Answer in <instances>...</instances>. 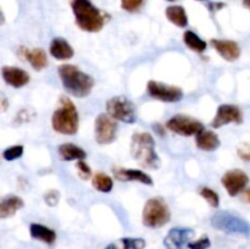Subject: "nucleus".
<instances>
[{
	"label": "nucleus",
	"mask_w": 250,
	"mask_h": 249,
	"mask_svg": "<svg viewBox=\"0 0 250 249\" xmlns=\"http://www.w3.org/2000/svg\"><path fill=\"white\" fill-rule=\"evenodd\" d=\"M71 7L77 26L82 31L95 33L102 31L106 23V14L98 9L90 0H72Z\"/></svg>",
	"instance_id": "nucleus-1"
},
{
	"label": "nucleus",
	"mask_w": 250,
	"mask_h": 249,
	"mask_svg": "<svg viewBox=\"0 0 250 249\" xmlns=\"http://www.w3.org/2000/svg\"><path fill=\"white\" fill-rule=\"evenodd\" d=\"M59 76L63 88L68 94L76 98H84L90 94L94 87V80L92 76L81 71L75 65H61L59 67Z\"/></svg>",
	"instance_id": "nucleus-2"
},
{
	"label": "nucleus",
	"mask_w": 250,
	"mask_h": 249,
	"mask_svg": "<svg viewBox=\"0 0 250 249\" xmlns=\"http://www.w3.org/2000/svg\"><path fill=\"white\" fill-rule=\"evenodd\" d=\"M131 155L146 168L155 170L160 167V158L155 151V141L148 132H137L131 139Z\"/></svg>",
	"instance_id": "nucleus-3"
},
{
	"label": "nucleus",
	"mask_w": 250,
	"mask_h": 249,
	"mask_svg": "<svg viewBox=\"0 0 250 249\" xmlns=\"http://www.w3.org/2000/svg\"><path fill=\"white\" fill-rule=\"evenodd\" d=\"M51 126L55 132L66 136H73L78 132L80 117L75 104L70 98L62 97L59 100V107L51 116Z\"/></svg>",
	"instance_id": "nucleus-4"
},
{
	"label": "nucleus",
	"mask_w": 250,
	"mask_h": 249,
	"mask_svg": "<svg viewBox=\"0 0 250 249\" xmlns=\"http://www.w3.org/2000/svg\"><path fill=\"white\" fill-rule=\"evenodd\" d=\"M171 220V212L165 200L161 198H151L146 203L142 214L144 226L149 228H159L165 226Z\"/></svg>",
	"instance_id": "nucleus-5"
},
{
	"label": "nucleus",
	"mask_w": 250,
	"mask_h": 249,
	"mask_svg": "<svg viewBox=\"0 0 250 249\" xmlns=\"http://www.w3.org/2000/svg\"><path fill=\"white\" fill-rule=\"evenodd\" d=\"M211 225L216 229L224 231L225 233L241 236L250 234V225L248 222L229 211H220L215 214L211 219Z\"/></svg>",
	"instance_id": "nucleus-6"
},
{
	"label": "nucleus",
	"mask_w": 250,
	"mask_h": 249,
	"mask_svg": "<svg viewBox=\"0 0 250 249\" xmlns=\"http://www.w3.org/2000/svg\"><path fill=\"white\" fill-rule=\"evenodd\" d=\"M106 112L115 121L125 122V124H134L137 121L134 104L122 95H117L107 100Z\"/></svg>",
	"instance_id": "nucleus-7"
},
{
	"label": "nucleus",
	"mask_w": 250,
	"mask_h": 249,
	"mask_svg": "<svg viewBox=\"0 0 250 249\" xmlns=\"http://www.w3.org/2000/svg\"><path fill=\"white\" fill-rule=\"evenodd\" d=\"M166 127L173 133L185 137L195 136L204 129V124L202 122L193 119V117L187 116V115L181 114L171 117L166 124Z\"/></svg>",
	"instance_id": "nucleus-8"
},
{
	"label": "nucleus",
	"mask_w": 250,
	"mask_h": 249,
	"mask_svg": "<svg viewBox=\"0 0 250 249\" xmlns=\"http://www.w3.org/2000/svg\"><path fill=\"white\" fill-rule=\"evenodd\" d=\"M146 92L151 98L164 103H177L183 98V90L180 87L165 84L158 81H149Z\"/></svg>",
	"instance_id": "nucleus-9"
},
{
	"label": "nucleus",
	"mask_w": 250,
	"mask_h": 249,
	"mask_svg": "<svg viewBox=\"0 0 250 249\" xmlns=\"http://www.w3.org/2000/svg\"><path fill=\"white\" fill-rule=\"evenodd\" d=\"M117 124L109 115L100 114L94 122L95 141L100 145H107L116 139Z\"/></svg>",
	"instance_id": "nucleus-10"
},
{
	"label": "nucleus",
	"mask_w": 250,
	"mask_h": 249,
	"mask_svg": "<svg viewBox=\"0 0 250 249\" xmlns=\"http://www.w3.org/2000/svg\"><path fill=\"white\" fill-rule=\"evenodd\" d=\"M221 182L227 193L231 197H236L246 189L247 185L249 183V177L244 171L234 168V170H229L225 173Z\"/></svg>",
	"instance_id": "nucleus-11"
},
{
	"label": "nucleus",
	"mask_w": 250,
	"mask_h": 249,
	"mask_svg": "<svg viewBox=\"0 0 250 249\" xmlns=\"http://www.w3.org/2000/svg\"><path fill=\"white\" fill-rule=\"evenodd\" d=\"M231 122H233V124H242L243 122V114H242L241 109L236 105L231 104L220 105L216 116L211 122V126L214 128H220L225 124H231Z\"/></svg>",
	"instance_id": "nucleus-12"
},
{
	"label": "nucleus",
	"mask_w": 250,
	"mask_h": 249,
	"mask_svg": "<svg viewBox=\"0 0 250 249\" xmlns=\"http://www.w3.org/2000/svg\"><path fill=\"white\" fill-rule=\"evenodd\" d=\"M194 236V231L188 227H175L170 229L164 239L166 249H186L190 239Z\"/></svg>",
	"instance_id": "nucleus-13"
},
{
	"label": "nucleus",
	"mask_w": 250,
	"mask_h": 249,
	"mask_svg": "<svg viewBox=\"0 0 250 249\" xmlns=\"http://www.w3.org/2000/svg\"><path fill=\"white\" fill-rule=\"evenodd\" d=\"M2 80L12 88H22L29 82V75L27 71L15 66H4L1 68Z\"/></svg>",
	"instance_id": "nucleus-14"
},
{
	"label": "nucleus",
	"mask_w": 250,
	"mask_h": 249,
	"mask_svg": "<svg viewBox=\"0 0 250 249\" xmlns=\"http://www.w3.org/2000/svg\"><path fill=\"white\" fill-rule=\"evenodd\" d=\"M115 177L121 182H128V181H138L146 186H153V178L149 175L144 173L143 171L136 170V168H124V167H114L112 168Z\"/></svg>",
	"instance_id": "nucleus-15"
},
{
	"label": "nucleus",
	"mask_w": 250,
	"mask_h": 249,
	"mask_svg": "<svg viewBox=\"0 0 250 249\" xmlns=\"http://www.w3.org/2000/svg\"><path fill=\"white\" fill-rule=\"evenodd\" d=\"M211 45L226 61H236L241 56V48L233 41L212 39Z\"/></svg>",
	"instance_id": "nucleus-16"
},
{
	"label": "nucleus",
	"mask_w": 250,
	"mask_h": 249,
	"mask_svg": "<svg viewBox=\"0 0 250 249\" xmlns=\"http://www.w3.org/2000/svg\"><path fill=\"white\" fill-rule=\"evenodd\" d=\"M49 53L53 58H55L56 60H70L75 55V50L71 46V44L68 43L66 39L60 38H54L51 41L50 46H49Z\"/></svg>",
	"instance_id": "nucleus-17"
},
{
	"label": "nucleus",
	"mask_w": 250,
	"mask_h": 249,
	"mask_svg": "<svg viewBox=\"0 0 250 249\" xmlns=\"http://www.w3.org/2000/svg\"><path fill=\"white\" fill-rule=\"evenodd\" d=\"M21 55L26 59L29 62V65L34 68L36 71H41L46 67L48 65V56L46 53L41 48H33V49H27L22 46L20 49Z\"/></svg>",
	"instance_id": "nucleus-18"
},
{
	"label": "nucleus",
	"mask_w": 250,
	"mask_h": 249,
	"mask_svg": "<svg viewBox=\"0 0 250 249\" xmlns=\"http://www.w3.org/2000/svg\"><path fill=\"white\" fill-rule=\"evenodd\" d=\"M24 205L22 198L19 195L9 194L0 198V219H7L11 217L22 209Z\"/></svg>",
	"instance_id": "nucleus-19"
},
{
	"label": "nucleus",
	"mask_w": 250,
	"mask_h": 249,
	"mask_svg": "<svg viewBox=\"0 0 250 249\" xmlns=\"http://www.w3.org/2000/svg\"><path fill=\"white\" fill-rule=\"evenodd\" d=\"M195 144L200 150L214 151L220 146V138L212 131L203 129L198 134H195Z\"/></svg>",
	"instance_id": "nucleus-20"
},
{
	"label": "nucleus",
	"mask_w": 250,
	"mask_h": 249,
	"mask_svg": "<svg viewBox=\"0 0 250 249\" xmlns=\"http://www.w3.org/2000/svg\"><path fill=\"white\" fill-rule=\"evenodd\" d=\"M29 234L33 239L41 241L46 244H53L56 241V232L41 224H31Z\"/></svg>",
	"instance_id": "nucleus-21"
},
{
	"label": "nucleus",
	"mask_w": 250,
	"mask_h": 249,
	"mask_svg": "<svg viewBox=\"0 0 250 249\" xmlns=\"http://www.w3.org/2000/svg\"><path fill=\"white\" fill-rule=\"evenodd\" d=\"M59 156L63 161L72 160H83L87 156V153L80 146L75 145L73 143H63L58 148Z\"/></svg>",
	"instance_id": "nucleus-22"
},
{
	"label": "nucleus",
	"mask_w": 250,
	"mask_h": 249,
	"mask_svg": "<svg viewBox=\"0 0 250 249\" xmlns=\"http://www.w3.org/2000/svg\"><path fill=\"white\" fill-rule=\"evenodd\" d=\"M166 17L171 23L177 27H186L188 24V17L185 7L181 5H172L166 9Z\"/></svg>",
	"instance_id": "nucleus-23"
},
{
	"label": "nucleus",
	"mask_w": 250,
	"mask_h": 249,
	"mask_svg": "<svg viewBox=\"0 0 250 249\" xmlns=\"http://www.w3.org/2000/svg\"><path fill=\"white\" fill-rule=\"evenodd\" d=\"M183 42L190 49V50L195 51V53H204L207 50V42L203 41L198 34H195L193 31H186L183 34Z\"/></svg>",
	"instance_id": "nucleus-24"
},
{
	"label": "nucleus",
	"mask_w": 250,
	"mask_h": 249,
	"mask_svg": "<svg viewBox=\"0 0 250 249\" xmlns=\"http://www.w3.org/2000/svg\"><path fill=\"white\" fill-rule=\"evenodd\" d=\"M93 187L102 193H109L114 187V181L110 176L105 175L103 172H97L92 178Z\"/></svg>",
	"instance_id": "nucleus-25"
},
{
	"label": "nucleus",
	"mask_w": 250,
	"mask_h": 249,
	"mask_svg": "<svg viewBox=\"0 0 250 249\" xmlns=\"http://www.w3.org/2000/svg\"><path fill=\"white\" fill-rule=\"evenodd\" d=\"M121 249H144L146 243L143 238H131V237H126L119 241Z\"/></svg>",
	"instance_id": "nucleus-26"
},
{
	"label": "nucleus",
	"mask_w": 250,
	"mask_h": 249,
	"mask_svg": "<svg viewBox=\"0 0 250 249\" xmlns=\"http://www.w3.org/2000/svg\"><path fill=\"white\" fill-rule=\"evenodd\" d=\"M200 195L204 198L208 202V204L212 208H217L220 204V197L215 190H212L211 188L204 187L200 189Z\"/></svg>",
	"instance_id": "nucleus-27"
},
{
	"label": "nucleus",
	"mask_w": 250,
	"mask_h": 249,
	"mask_svg": "<svg viewBox=\"0 0 250 249\" xmlns=\"http://www.w3.org/2000/svg\"><path fill=\"white\" fill-rule=\"evenodd\" d=\"M23 145H14L2 151V158L6 161H14L23 155Z\"/></svg>",
	"instance_id": "nucleus-28"
},
{
	"label": "nucleus",
	"mask_w": 250,
	"mask_h": 249,
	"mask_svg": "<svg viewBox=\"0 0 250 249\" xmlns=\"http://www.w3.org/2000/svg\"><path fill=\"white\" fill-rule=\"evenodd\" d=\"M146 0H121V7L127 12H136L143 6Z\"/></svg>",
	"instance_id": "nucleus-29"
},
{
	"label": "nucleus",
	"mask_w": 250,
	"mask_h": 249,
	"mask_svg": "<svg viewBox=\"0 0 250 249\" xmlns=\"http://www.w3.org/2000/svg\"><path fill=\"white\" fill-rule=\"evenodd\" d=\"M210 246H211V242H210L209 237L203 236L200 237L197 241L189 242L187 246V248L189 249H209Z\"/></svg>",
	"instance_id": "nucleus-30"
},
{
	"label": "nucleus",
	"mask_w": 250,
	"mask_h": 249,
	"mask_svg": "<svg viewBox=\"0 0 250 249\" xmlns=\"http://www.w3.org/2000/svg\"><path fill=\"white\" fill-rule=\"evenodd\" d=\"M76 167H77L78 175L82 180H89L92 177V170L88 166V164L84 163L83 160H78V163L76 164Z\"/></svg>",
	"instance_id": "nucleus-31"
},
{
	"label": "nucleus",
	"mask_w": 250,
	"mask_h": 249,
	"mask_svg": "<svg viewBox=\"0 0 250 249\" xmlns=\"http://www.w3.org/2000/svg\"><path fill=\"white\" fill-rule=\"evenodd\" d=\"M44 200L49 207H56L59 204V200H60V193L54 189L49 190L44 194Z\"/></svg>",
	"instance_id": "nucleus-32"
},
{
	"label": "nucleus",
	"mask_w": 250,
	"mask_h": 249,
	"mask_svg": "<svg viewBox=\"0 0 250 249\" xmlns=\"http://www.w3.org/2000/svg\"><path fill=\"white\" fill-rule=\"evenodd\" d=\"M238 155L242 160L249 161L250 163V144H242L238 148Z\"/></svg>",
	"instance_id": "nucleus-33"
},
{
	"label": "nucleus",
	"mask_w": 250,
	"mask_h": 249,
	"mask_svg": "<svg viewBox=\"0 0 250 249\" xmlns=\"http://www.w3.org/2000/svg\"><path fill=\"white\" fill-rule=\"evenodd\" d=\"M7 109V100L2 94H0V112L5 111Z\"/></svg>",
	"instance_id": "nucleus-34"
},
{
	"label": "nucleus",
	"mask_w": 250,
	"mask_h": 249,
	"mask_svg": "<svg viewBox=\"0 0 250 249\" xmlns=\"http://www.w3.org/2000/svg\"><path fill=\"white\" fill-rule=\"evenodd\" d=\"M153 128H154V131L159 134V136H164V134H165V129H164V127L161 126L160 124H154Z\"/></svg>",
	"instance_id": "nucleus-35"
},
{
	"label": "nucleus",
	"mask_w": 250,
	"mask_h": 249,
	"mask_svg": "<svg viewBox=\"0 0 250 249\" xmlns=\"http://www.w3.org/2000/svg\"><path fill=\"white\" fill-rule=\"evenodd\" d=\"M224 6H225V4H222V2H212V4L209 5L210 10H212V11H216V10L222 9Z\"/></svg>",
	"instance_id": "nucleus-36"
},
{
	"label": "nucleus",
	"mask_w": 250,
	"mask_h": 249,
	"mask_svg": "<svg viewBox=\"0 0 250 249\" xmlns=\"http://www.w3.org/2000/svg\"><path fill=\"white\" fill-rule=\"evenodd\" d=\"M105 249H121V247H120L119 243H111L109 244Z\"/></svg>",
	"instance_id": "nucleus-37"
},
{
	"label": "nucleus",
	"mask_w": 250,
	"mask_h": 249,
	"mask_svg": "<svg viewBox=\"0 0 250 249\" xmlns=\"http://www.w3.org/2000/svg\"><path fill=\"white\" fill-rule=\"evenodd\" d=\"M244 200H247V202H250V189L244 190Z\"/></svg>",
	"instance_id": "nucleus-38"
},
{
	"label": "nucleus",
	"mask_w": 250,
	"mask_h": 249,
	"mask_svg": "<svg viewBox=\"0 0 250 249\" xmlns=\"http://www.w3.org/2000/svg\"><path fill=\"white\" fill-rule=\"evenodd\" d=\"M5 22V17H4V14H2L1 11H0V26H1L2 23Z\"/></svg>",
	"instance_id": "nucleus-39"
},
{
	"label": "nucleus",
	"mask_w": 250,
	"mask_h": 249,
	"mask_svg": "<svg viewBox=\"0 0 250 249\" xmlns=\"http://www.w3.org/2000/svg\"><path fill=\"white\" fill-rule=\"evenodd\" d=\"M243 4H244V6L248 7V9L250 10V0H243Z\"/></svg>",
	"instance_id": "nucleus-40"
},
{
	"label": "nucleus",
	"mask_w": 250,
	"mask_h": 249,
	"mask_svg": "<svg viewBox=\"0 0 250 249\" xmlns=\"http://www.w3.org/2000/svg\"><path fill=\"white\" fill-rule=\"evenodd\" d=\"M168 1H176V0H168Z\"/></svg>",
	"instance_id": "nucleus-41"
},
{
	"label": "nucleus",
	"mask_w": 250,
	"mask_h": 249,
	"mask_svg": "<svg viewBox=\"0 0 250 249\" xmlns=\"http://www.w3.org/2000/svg\"><path fill=\"white\" fill-rule=\"evenodd\" d=\"M199 1H204V0H199Z\"/></svg>",
	"instance_id": "nucleus-42"
}]
</instances>
